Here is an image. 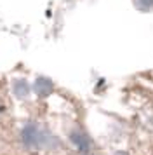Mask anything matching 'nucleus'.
Segmentation results:
<instances>
[{
  "label": "nucleus",
  "instance_id": "f257e3e1",
  "mask_svg": "<svg viewBox=\"0 0 153 155\" xmlns=\"http://www.w3.org/2000/svg\"><path fill=\"white\" fill-rule=\"evenodd\" d=\"M117 155H129V153H124V152H122V153H117Z\"/></svg>",
  "mask_w": 153,
  "mask_h": 155
}]
</instances>
